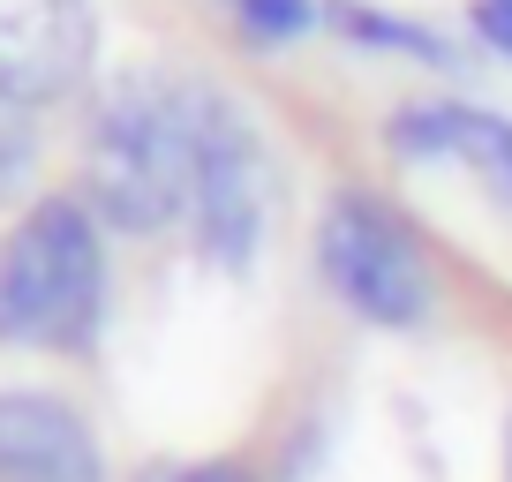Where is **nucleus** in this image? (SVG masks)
<instances>
[{
	"instance_id": "423d86ee",
	"label": "nucleus",
	"mask_w": 512,
	"mask_h": 482,
	"mask_svg": "<svg viewBox=\"0 0 512 482\" xmlns=\"http://www.w3.org/2000/svg\"><path fill=\"white\" fill-rule=\"evenodd\" d=\"M0 482H106V452L68 400L0 392Z\"/></svg>"
},
{
	"instance_id": "f8f14e48",
	"label": "nucleus",
	"mask_w": 512,
	"mask_h": 482,
	"mask_svg": "<svg viewBox=\"0 0 512 482\" xmlns=\"http://www.w3.org/2000/svg\"><path fill=\"white\" fill-rule=\"evenodd\" d=\"M475 31L512 61V0H475Z\"/></svg>"
},
{
	"instance_id": "9d476101",
	"label": "nucleus",
	"mask_w": 512,
	"mask_h": 482,
	"mask_svg": "<svg viewBox=\"0 0 512 482\" xmlns=\"http://www.w3.org/2000/svg\"><path fill=\"white\" fill-rule=\"evenodd\" d=\"M31 166H38V129H31V113L0 98V196H16Z\"/></svg>"
},
{
	"instance_id": "9b49d317",
	"label": "nucleus",
	"mask_w": 512,
	"mask_h": 482,
	"mask_svg": "<svg viewBox=\"0 0 512 482\" xmlns=\"http://www.w3.org/2000/svg\"><path fill=\"white\" fill-rule=\"evenodd\" d=\"M144 482H249V475L226 467V460H189V467H151Z\"/></svg>"
},
{
	"instance_id": "20e7f679",
	"label": "nucleus",
	"mask_w": 512,
	"mask_h": 482,
	"mask_svg": "<svg viewBox=\"0 0 512 482\" xmlns=\"http://www.w3.org/2000/svg\"><path fill=\"white\" fill-rule=\"evenodd\" d=\"M317 264L354 317L392 324V332L430 317V264H422L415 234L377 196H362V189L332 196V211L317 226Z\"/></svg>"
},
{
	"instance_id": "ddd939ff",
	"label": "nucleus",
	"mask_w": 512,
	"mask_h": 482,
	"mask_svg": "<svg viewBox=\"0 0 512 482\" xmlns=\"http://www.w3.org/2000/svg\"><path fill=\"white\" fill-rule=\"evenodd\" d=\"M505 482H512V430H505Z\"/></svg>"
},
{
	"instance_id": "f257e3e1",
	"label": "nucleus",
	"mask_w": 512,
	"mask_h": 482,
	"mask_svg": "<svg viewBox=\"0 0 512 482\" xmlns=\"http://www.w3.org/2000/svg\"><path fill=\"white\" fill-rule=\"evenodd\" d=\"M196 181V121L189 83L166 76H121L91 106L83 129V204L113 234H166L189 219Z\"/></svg>"
},
{
	"instance_id": "f03ea898",
	"label": "nucleus",
	"mask_w": 512,
	"mask_h": 482,
	"mask_svg": "<svg viewBox=\"0 0 512 482\" xmlns=\"http://www.w3.org/2000/svg\"><path fill=\"white\" fill-rule=\"evenodd\" d=\"M83 196H38L0 241V339L38 354H76L106 317V241Z\"/></svg>"
},
{
	"instance_id": "1a4fd4ad",
	"label": "nucleus",
	"mask_w": 512,
	"mask_h": 482,
	"mask_svg": "<svg viewBox=\"0 0 512 482\" xmlns=\"http://www.w3.org/2000/svg\"><path fill=\"white\" fill-rule=\"evenodd\" d=\"M226 8H234V23L249 38H264V46H287V38H302L309 23H317L309 0H226Z\"/></svg>"
},
{
	"instance_id": "7ed1b4c3",
	"label": "nucleus",
	"mask_w": 512,
	"mask_h": 482,
	"mask_svg": "<svg viewBox=\"0 0 512 482\" xmlns=\"http://www.w3.org/2000/svg\"><path fill=\"white\" fill-rule=\"evenodd\" d=\"M189 121H196V181H189V226L196 249L226 272L256 257L264 219H272V166H264V136L226 91L189 83Z\"/></svg>"
},
{
	"instance_id": "6e6552de",
	"label": "nucleus",
	"mask_w": 512,
	"mask_h": 482,
	"mask_svg": "<svg viewBox=\"0 0 512 482\" xmlns=\"http://www.w3.org/2000/svg\"><path fill=\"white\" fill-rule=\"evenodd\" d=\"M332 23L347 38H362V46L377 53H415V61H445V38L422 31V23H400V16H377V8H362V0H332Z\"/></svg>"
},
{
	"instance_id": "0eeeda50",
	"label": "nucleus",
	"mask_w": 512,
	"mask_h": 482,
	"mask_svg": "<svg viewBox=\"0 0 512 482\" xmlns=\"http://www.w3.org/2000/svg\"><path fill=\"white\" fill-rule=\"evenodd\" d=\"M392 151L407 159H460L475 174H490L497 189H512V121L482 106H407L392 121Z\"/></svg>"
},
{
	"instance_id": "39448f33",
	"label": "nucleus",
	"mask_w": 512,
	"mask_h": 482,
	"mask_svg": "<svg viewBox=\"0 0 512 482\" xmlns=\"http://www.w3.org/2000/svg\"><path fill=\"white\" fill-rule=\"evenodd\" d=\"M98 53L91 0H0V98L23 113L83 91Z\"/></svg>"
}]
</instances>
